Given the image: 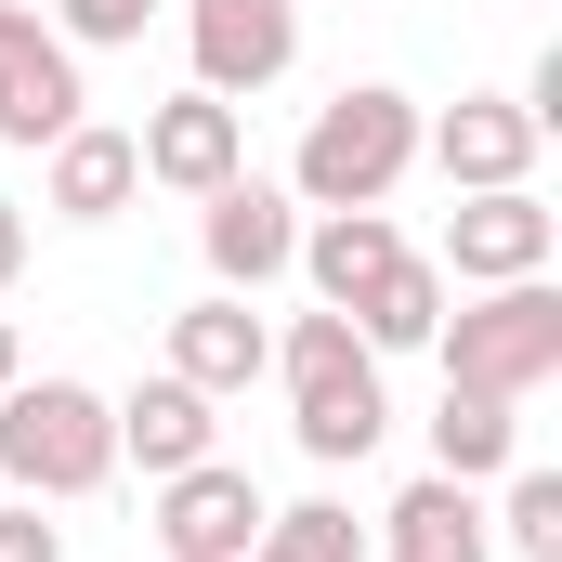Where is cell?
<instances>
[{
	"label": "cell",
	"mask_w": 562,
	"mask_h": 562,
	"mask_svg": "<svg viewBox=\"0 0 562 562\" xmlns=\"http://www.w3.org/2000/svg\"><path fill=\"white\" fill-rule=\"evenodd\" d=\"M406 170H419V105H406L393 79H353V92L314 105V132L288 157V196H301V210H380Z\"/></svg>",
	"instance_id": "obj_2"
},
{
	"label": "cell",
	"mask_w": 562,
	"mask_h": 562,
	"mask_svg": "<svg viewBox=\"0 0 562 562\" xmlns=\"http://www.w3.org/2000/svg\"><path fill=\"white\" fill-rule=\"evenodd\" d=\"M79 53L53 40V13L40 0H0V144H53L79 132Z\"/></svg>",
	"instance_id": "obj_7"
},
{
	"label": "cell",
	"mask_w": 562,
	"mask_h": 562,
	"mask_svg": "<svg viewBox=\"0 0 562 562\" xmlns=\"http://www.w3.org/2000/svg\"><path fill=\"white\" fill-rule=\"evenodd\" d=\"M40 157H53V170H40V210H53V223H119V210L144 196V157H132V132H105V119L53 132Z\"/></svg>",
	"instance_id": "obj_13"
},
{
	"label": "cell",
	"mask_w": 562,
	"mask_h": 562,
	"mask_svg": "<svg viewBox=\"0 0 562 562\" xmlns=\"http://www.w3.org/2000/svg\"><path fill=\"white\" fill-rule=\"evenodd\" d=\"M26 276V210H13V196H0V288Z\"/></svg>",
	"instance_id": "obj_23"
},
{
	"label": "cell",
	"mask_w": 562,
	"mask_h": 562,
	"mask_svg": "<svg viewBox=\"0 0 562 562\" xmlns=\"http://www.w3.org/2000/svg\"><path fill=\"white\" fill-rule=\"evenodd\" d=\"M262 367H276V327H262L236 288H210V301H183V314H170V380H196L210 406H223V393H249Z\"/></svg>",
	"instance_id": "obj_12"
},
{
	"label": "cell",
	"mask_w": 562,
	"mask_h": 562,
	"mask_svg": "<svg viewBox=\"0 0 562 562\" xmlns=\"http://www.w3.org/2000/svg\"><path fill=\"white\" fill-rule=\"evenodd\" d=\"M497 524H510L524 562H562V471H524V458H510V510H497Z\"/></svg>",
	"instance_id": "obj_20"
},
{
	"label": "cell",
	"mask_w": 562,
	"mask_h": 562,
	"mask_svg": "<svg viewBox=\"0 0 562 562\" xmlns=\"http://www.w3.org/2000/svg\"><path fill=\"white\" fill-rule=\"evenodd\" d=\"M157 562H170V550H157Z\"/></svg>",
	"instance_id": "obj_25"
},
{
	"label": "cell",
	"mask_w": 562,
	"mask_h": 562,
	"mask_svg": "<svg viewBox=\"0 0 562 562\" xmlns=\"http://www.w3.org/2000/svg\"><path fill=\"white\" fill-rule=\"evenodd\" d=\"M144 13L157 0H53V40L66 53H119V40H144Z\"/></svg>",
	"instance_id": "obj_21"
},
{
	"label": "cell",
	"mask_w": 562,
	"mask_h": 562,
	"mask_svg": "<svg viewBox=\"0 0 562 562\" xmlns=\"http://www.w3.org/2000/svg\"><path fill=\"white\" fill-rule=\"evenodd\" d=\"M431 327H445V262H419V249L353 301V340L367 353H431Z\"/></svg>",
	"instance_id": "obj_18"
},
{
	"label": "cell",
	"mask_w": 562,
	"mask_h": 562,
	"mask_svg": "<svg viewBox=\"0 0 562 562\" xmlns=\"http://www.w3.org/2000/svg\"><path fill=\"white\" fill-rule=\"evenodd\" d=\"M249 562H367V524H353L340 497H301V510H262Z\"/></svg>",
	"instance_id": "obj_19"
},
{
	"label": "cell",
	"mask_w": 562,
	"mask_h": 562,
	"mask_svg": "<svg viewBox=\"0 0 562 562\" xmlns=\"http://www.w3.org/2000/svg\"><path fill=\"white\" fill-rule=\"evenodd\" d=\"M550 249H562V210L537 196V183H484V196L445 210V276H458V288L550 276Z\"/></svg>",
	"instance_id": "obj_6"
},
{
	"label": "cell",
	"mask_w": 562,
	"mask_h": 562,
	"mask_svg": "<svg viewBox=\"0 0 562 562\" xmlns=\"http://www.w3.org/2000/svg\"><path fill=\"white\" fill-rule=\"evenodd\" d=\"M196 249H210V276L236 288V301H249V288H276L288 262H301V196L262 183V170H236L223 196H196Z\"/></svg>",
	"instance_id": "obj_9"
},
{
	"label": "cell",
	"mask_w": 562,
	"mask_h": 562,
	"mask_svg": "<svg viewBox=\"0 0 562 562\" xmlns=\"http://www.w3.org/2000/svg\"><path fill=\"white\" fill-rule=\"evenodd\" d=\"M431 353H445V393H497V406H524L537 380H562V288L550 276L484 288L471 314L431 327Z\"/></svg>",
	"instance_id": "obj_4"
},
{
	"label": "cell",
	"mask_w": 562,
	"mask_h": 562,
	"mask_svg": "<svg viewBox=\"0 0 562 562\" xmlns=\"http://www.w3.org/2000/svg\"><path fill=\"white\" fill-rule=\"evenodd\" d=\"M183 53H196V92L249 105L301 66V0H183Z\"/></svg>",
	"instance_id": "obj_5"
},
{
	"label": "cell",
	"mask_w": 562,
	"mask_h": 562,
	"mask_svg": "<svg viewBox=\"0 0 562 562\" xmlns=\"http://www.w3.org/2000/svg\"><path fill=\"white\" fill-rule=\"evenodd\" d=\"M380 562H497V537H484V510H471V484H445V471H419L393 510H380Z\"/></svg>",
	"instance_id": "obj_16"
},
{
	"label": "cell",
	"mask_w": 562,
	"mask_h": 562,
	"mask_svg": "<svg viewBox=\"0 0 562 562\" xmlns=\"http://www.w3.org/2000/svg\"><path fill=\"white\" fill-rule=\"evenodd\" d=\"M0 562H66V524H40V497L0 510Z\"/></svg>",
	"instance_id": "obj_22"
},
{
	"label": "cell",
	"mask_w": 562,
	"mask_h": 562,
	"mask_svg": "<svg viewBox=\"0 0 562 562\" xmlns=\"http://www.w3.org/2000/svg\"><path fill=\"white\" fill-rule=\"evenodd\" d=\"M144 183H170V196H223L236 170H249V105H223V92H170V105H144Z\"/></svg>",
	"instance_id": "obj_8"
},
{
	"label": "cell",
	"mask_w": 562,
	"mask_h": 562,
	"mask_svg": "<svg viewBox=\"0 0 562 562\" xmlns=\"http://www.w3.org/2000/svg\"><path fill=\"white\" fill-rule=\"evenodd\" d=\"M510 458H524V406H497V393H445L431 406V471L445 484H484Z\"/></svg>",
	"instance_id": "obj_17"
},
{
	"label": "cell",
	"mask_w": 562,
	"mask_h": 562,
	"mask_svg": "<svg viewBox=\"0 0 562 562\" xmlns=\"http://www.w3.org/2000/svg\"><path fill=\"white\" fill-rule=\"evenodd\" d=\"M105 471H119V419H105L92 380H13V393H0V484H13V497L66 510V497H92Z\"/></svg>",
	"instance_id": "obj_3"
},
{
	"label": "cell",
	"mask_w": 562,
	"mask_h": 562,
	"mask_svg": "<svg viewBox=\"0 0 562 562\" xmlns=\"http://www.w3.org/2000/svg\"><path fill=\"white\" fill-rule=\"evenodd\" d=\"M419 157L458 183V196H484V183H537V119H524L510 92H458L445 119H419Z\"/></svg>",
	"instance_id": "obj_11"
},
{
	"label": "cell",
	"mask_w": 562,
	"mask_h": 562,
	"mask_svg": "<svg viewBox=\"0 0 562 562\" xmlns=\"http://www.w3.org/2000/svg\"><path fill=\"white\" fill-rule=\"evenodd\" d=\"M393 262H406L393 210H327V223H301V262H288V276H314V301H327V314H353Z\"/></svg>",
	"instance_id": "obj_15"
},
{
	"label": "cell",
	"mask_w": 562,
	"mask_h": 562,
	"mask_svg": "<svg viewBox=\"0 0 562 562\" xmlns=\"http://www.w3.org/2000/svg\"><path fill=\"white\" fill-rule=\"evenodd\" d=\"M105 419H119V458H144V484H170V471H196V458H210V393H196V380H170V367L132 380Z\"/></svg>",
	"instance_id": "obj_14"
},
{
	"label": "cell",
	"mask_w": 562,
	"mask_h": 562,
	"mask_svg": "<svg viewBox=\"0 0 562 562\" xmlns=\"http://www.w3.org/2000/svg\"><path fill=\"white\" fill-rule=\"evenodd\" d=\"M13 380H26V340H13V314H0V393H13Z\"/></svg>",
	"instance_id": "obj_24"
},
{
	"label": "cell",
	"mask_w": 562,
	"mask_h": 562,
	"mask_svg": "<svg viewBox=\"0 0 562 562\" xmlns=\"http://www.w3.org/2000/svg\"><path fill=\"white\" fill-rule=\"evenodd\" d=\"M249 537H262V484L236 458H196V471L157 484V550L170 562H249Z\"/></svg>",
	"instance_id": "obj_10"
},
{
	"label": "cell",
	"mask_w": 562,
	"mask_h": 562,
	"mask_svg": "<svg viewBox=\"0 0 562 562\" xmlns=\"http://www.w3.org/2000/svg\"><path fill=\"white\" fill-rule=\"evenodd\" d=\"M276 380H288V431H301V458L314 471H353V458H380V431H393V393H380V353L353 340V314H301L276 340Z\"/></svg>",
	"instance_id": "obj_1"
}]
</instances>
